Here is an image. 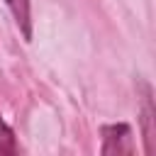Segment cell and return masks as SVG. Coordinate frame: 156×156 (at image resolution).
I'll list each match as a JSON object with an SVG mask.
<instances>
[{
	"label": "cell",
	"mask_w": 156,
	"mask_h": 156,
	"mask_svg": "<svg viewBox=\"0 0 156 156\" xmlns=\"http://www.w3.org/2000/svg\"><path fill=\"white\" fill-rule=\"evenodd\" d=\"M100 151L102 154H132V129H129V124H105Z\"/></svg>",
	"instance_id": "6da1fadb"
},
{
	"label": "cell",
	"mask_w": 156,
	"mask_h": 156,
	"mask_svg": "<svg viewBox=\"0 0 156 156\" xmlns=\"http://www.w3.org/2000/svg\"><path fill=\"white\" fill-rule=\"evenodd\" d=\"M5 2H7L10 12H12V17H15L17 27L22 29L24 39H29V37H32V20H29V0H5Z\"/></svg>",
	"instance_id": "7a4b0ae2"
},
{
	"label": "cell",
	"mask_w": 156,
	"mask_h": 156,
	"mask_svg": "<svg viewBox=\"0 0 156 156\" xmlns=\"http://www.w3.org/2000/svg\"><path fill=\"white\" fill-rule=\"evenodd\" d=\"M141 132H144V141H146V154L154 151V105H151V95L146 93L144 98V107H141Z\"/></svg>",
	"instance_id": "3957f363"
},
{
	"label": "cell",
	"mask_w": 156,
	"mask_h": 156,
	"mask_svg": "<svg viewBox=\"0 0 156 156\" xmlns=\"http://www.w3.org/2000/svg\"><path fill=\"white\" fill-rule=\"evenodd\" d=\"M15 151H17L15 134H12V129L0 119V154H15Z\"/></svg>",
	"instance_id": "277c9868"
}]
</instances>
